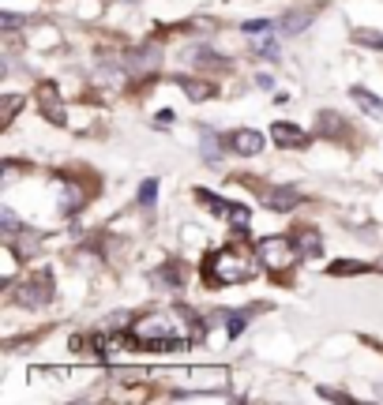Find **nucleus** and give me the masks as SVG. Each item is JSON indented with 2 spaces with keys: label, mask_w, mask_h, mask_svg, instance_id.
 Masks as SVG:
<instances>
[{
  "label": "nucleus",
  "mask_w": 383,
  "mask_h": 405,
  "mask_svg": "<svg viewBox=\"0 0 383 405\" xmlns=\"http://www.w3.org/2000/svg\"><path fill=\"white\" fill-rule=\"evenodd\" d=\"M132 338L139 345H147V349H177V345H184L181 331L166 319V315H147V319L132 323Z\"/></svg>",
  "instance_id": "1"
},
{
  "label": "nucleus",
  "mask_w": 383,
  "mask_h": 405,
  "mask_svg": "<svg viewBox=\"0 0 383 405\" xmlns=\"http://www.w3.org/2000/svg\"><path fill=\"white\" fill-rule=\"evenodd\" d=\"M207 281H218V286H233V281H245L252 278V267L245 263V255L233 248H222L214 255H207V267H203Z\"/></svg>",
  "instance_id": "2"
},
{
  "label": "nucleus",
  "mask_w": 383,
  "mask_h": 405,
  "mask_svg": "<svg viewBox=\"0 0 383 405\" xmlns=\"http://www.w3.org/2000/svg\"><path fill=\"white\" fill-rule=\"evenodd\" d=\"M256 259L271 270H286L290 263H297V240L290 237H267L256 244Z\"/></svg>",
  "instance_id": "3"
},
{
  "label": "nucleus",
  "mask_w": 383,
  "mask_h": 405,
  "mask_svg": "<svg viewBox=\"0 0 383 405\" xmlns=\"http://www.w3.org/2000/svg\"><path fill=\"white\" fill-rule=\"evenodd\" d=\"M49 300H53L49 274H38L34 281H27V286L15 293V304H23V308H41V304H49Z\"/></svg>",
  "instance_id": "4"
},
{
  "label": "nucleus",
  "mask_w": 383,
  "mask_h": 405,
  "mask_svg": "<svg viewBox=\"0 0 383 405\" xmlns=\"http://www.w3.org/2000/svg\"><path fill=\"white\" fill-rule=\"evenodd\" d=\"M226 150H233V154H240V158H252V154H259V150H264V135H259V131H252V128L229 131V135H226Z\"/></svg>",
  "instance_id": "5"
},
{
  "label": "nucleus",
  "mask_w": 383,
  "mask_h": 405,
  "mask_svg": "<svg viewBox=\"0 0 383 405\" xmlns=\"http://www.w3.org/2000/svg\"><path fill=\"white\" fill-rule=\"evenodd\" d=\"M271 139H275L278 147H286V150L309 147V131H301L297 124H286V120H278V124H271Z\"/></svg>",
  "instance_id": "6"
},
{
  "label": "nucleus",
  "mask_w": 383,
  "mask_h": 405,
  "mask_svg": "<svg viewBox=\"0 0 383 405\" xmlns=\"http://www.w3.org/2000/svg\"><path fill=\"white\" fill-rule=\"evenodd\" d=\"M297 203H301V192L293 188V184H282V188H271L267 192V206H271V211H278V214L293 211Z\"/></svg>",
  "instance_id": "7"
},
{
  "label": "nucleus",
  "mask_w": 383,
  "mask_h": 405,
  "mask_svg": "<svg viewBox=\"0 0 383 405\" xmlns=\"http://www.w3.org/2000/svg\"><path fill=\"white\" fill-rule=\"evenodd\" d=\"M316 19V8H304V12H290L286 19H282V34H301L304 27H309Z\"/></svg>",
  "instance_id": "8"
},
{
  "label": "nucleus",
  "mask_w": 383,
  "mask_h": 405,
  "mask_svg": "<svg viewBox=\"0 0 383 405\" xmlns=\"http://www.w3.org/2000/svg\"><path fill=\"white\" fill-rule=\"evenodd\" d=\"M297 233H301V237H297V251H301V255H304V259H316V255H320V248H323V244H320V233H316V229H297Z\"/></svg>",
  "instance_id": "9"
},
{
  "label": "nucleus",
  "mask_w": 383,
  "mask_h": 405,
  "mask_svg": "<svg viewBox=\"0 0 383 405\" xmlns=\"http://www.w3.org/2000/svg\"><path fill=\"white\" fill-rule=\"evenodd\" d=\"M349 94H353V102H357L361 109H368L372 117H383V98H376L372 91H365V86H353Z\"/></svg>",
  "instance_id": "10"
},
{
  "label": "nucleus",
  "mask_w": 383,
  "mask_h": 405,
  "mask_svg": "<svg viewBox=\"0 0 383 405\" xmlns=\"http://www.w3.org/2000/svg\"><path fill=\"white\" fill-rule=\"evenodd\" d=\"M181 86H184V94H188L192 102H207V98L214 94V86L203 83V79H181Z\"/></svg>",
  "instance_id": "11"
},
{
  "label": "nucleus",
  "mask_w": 383,
  "mask_h": 405,
  "mask_svg": "<svg viewBox=\"0 0 383 405\" xmlns=\"http://www.w3.org/2000/svg\"><path fill=\"white\" fill-rule=\"evenodd\" d=\"M195 199H203V206H207L211 214H229V203L222 199V195H211L207 188H200V192H195Z\"/></svg>",
  "instance_id": "12"
},
{
  "label": "nucleus",
  "mask_w": 383,
  "mask_h": 405,
  "mask_svg": "<svg viewBox=\"0 0 383 405\" xmlns=\"http://www.w3.org/2000/svg\"><path fill=\"white\" fill-rule=\"evenodd\" d=\"M365 270H372L368 263H353V259H342V263H331V267H327V274H365Z\"/></svg>",
  "instance_id": "13"
},
{
  "label": "nucleus",
  "mask_w": 383,
  "mask_h": 405,
  "mask_svg": "<svg viewBox=\"0 0 383 405\" xmlns=\"http://www.w3.org/2000/svg\"><path fill=\"white\" fill-rule=\"evenodd\" d=\"M162 53L158 49H139V57H132V68L136 72H147V68H158Z\"/></svg>",
  "instance_id": "14"
},
{
  "label": "nucleus",
  "mask_w": 383,
  "mask_h": 405,
  "mask_svg": "<svg viewBox=\"0 0 383 405\" xmlns=\"http://www.w3.org/2000/svg\"><path fill=\"white\" fill-rule=\"evenodd\" d=\"M155 199H158V180L150 177L139 184V206H155Z\"/></svg>",
  "instance_id": "15"
},
{
  "label": "nucleus",
  "mask_w": 383,
  "mask_h": 405,
  "mask_svg": "<svg viewBox=\"0 0 383 405\" xmlns=\"http://www.w3.org/2000/svg\"><path fill=\"white\" fill-rule=\"evenodd\" d=\"M353 41H361L365 49H383V34L376 30H353Z\"/></svg>",
  "instance_id": "16"
},
{
  "label": "nucleus",
  "mask_w": 383,
  "mask_h": 405,
  "mask_svg": "<svg viewBox=\"0 0 383 405\" xmlns=\"http://www.w3.org/2000/svg\"><path fill=\"white\" fill-rule=\"evenodd\" d=\"M252 53H256V57H271V60H275L278 57V41L275 38H259L256 46H252Z\"/></svg>",
  "instance_id": "17"
},
{
  "label": "nucleus",
  "mask_w": 383,
  "mask_h": 405,
  "mask_svg": "<svg viewBox=\"0 0 383 405\" xmlns=\"http://www.w3.org/2000/svg\"><path fill=\"white\" fill-rule=\"evenodd\" d=\"M203 158H207V161H218V158H222V147H218V139L211 135V131H203Z\"/></svg>",
  "instance_id": "18"
},
{
  "label": "nucleus",
  "mask_w": 383,
  "mask_h": 405,
  "mask_svg": "<svg viewBox=\"0 0 383 405\" xmlns=\"http://www.w3.org/2000/svg\"><path fill=\"white\" fill-rule=\"evenodd\" d=\"M158 278H162V281H169V286H181V281H184V267L169 263V267H162V270H158Z\"/></svg>",
  "instance_id": "19"
},
{
  "label": "nucleus",
  "mask_w": 383,
  "mask_h": 405,
  "mask_svg": "<svg viewBox=\"0 0 383 405\" xmlns=\"http://www.w3.org/2000/svg\"><path fill=\"white\" fill-rule=\"evenodd\" d=\"M0 222H4V237H8V240H12V237L19 233V218H15L12 211H8V206L0 211Z\"/></svg>",
  "instance_id": "20"
},
{
  "label": "nucleus",
  "mask_w": 383,
  "mask_h": 405,
  "mask_svg": "<svg viewBox=\"0 0 383 405\" xmlns=\"http://www.w3.org/2000/svg\"><path fill=\"white\" fill-rule=\"evenodd\" d=\"M229 222H233V225H248V206L245 203H240V206H229Z\"/></svg>",
  "instance_id": "21"
},
{
  "label": "nucleus",
  "mask_w": 383,
  "mask_h": 405,
  "mask_svg": "<svg viewBox=\"0 0 383 405\" xmlns=\"http://www.w3.org/2000/svg\"><path fill=\"white\" fill-rule=\"evenodd\" d=\"M0 23H4L8 30H19V27L27 23V19H23V15H15V12H0Z\"/></svg>",
  "instance_id": "22"
},
{
  "label": "nucleus",
  "mask_w": 383,
  "mask_h": 405,
  "mask_svg": "<svg viewBox=\"0 0 383 405\" xmlns=\"http://www.w3.org/2000/svg\"><path fill=\"white\" fill-rule=\"evenodd\" d=\"M264 30H271V19H252V23H245V34H264Z\"/></svg>",
  "instance_id": "23"
},
{
  "label": "nucleus",
  "mask_w": 383,
  "mask_h": 405,
  "mask_svg": "<svg viewBox=\"0 0 383 405\" xmlns=\"http://www.w3.org/2000/svg\"><path fill=\"white\" fill-rule=\"evenodd\" d=\"M226 323H229V334H240V331H245V315H237V312H229Z\"/></svg>",
  "instance_id": "24"
},
{
  "label": "nucleus",
  "mask_w": 383,
  "mask_h": 405,
  "mask_svg": "<svg viewBox=\"0 0 383 405\" xmlns=\"http://www.w3.org/2000/svg\"><path fill=\"white\" fill-rule=\"evenodd\" d=\"M320 394H323V398H331V401H353L349 394H342V390H331V387H320Z\"/></svg>",
  "instance_id": "25"
},
{
  "label": "nucleus",
  "mask_w": 383,
  "mask_h": 405,
  "mask_svg": "<svg viewBox=\"0 0 383 405\" xmlns=\"http://www.w3.org/2000/svg\"><path fill=\"white\" fill-rule=\"evenodd\" d=\"M19 102H23V98H4V109H15ZM8 120H12V113H8V117H4V124H8Z\"/></svg>",
  "instance_id": "26"
}]
</instances>
